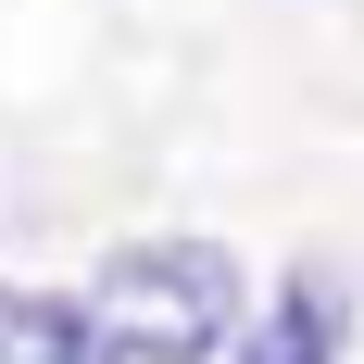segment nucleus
I'll use <instances>...</instances> for the list:
<instances>
[{"label":"nucleus","mask_w":364,"mask_h":364,"mask_svg":"<svg viewBox=\"0 0 364 364\" xmlns=\"http://www.w3.org/2000/svg\"><path fill=\"white\" fill-rule=\"evenodd\" d=\"M101 364H214L239 352V264L214 239H126L88 277Z\"/></svg>","instance_id":"obj_1"},{"label":"nucleus","mask_w":364,"mask_h":364,"mask_svg":"<svg viewBox=\"0 0 364 364\" xmlns=\"http://www.w3.org/2000/svg\"><path fill=\"white\" fill-rule=\"evenodd\" d=\"M0 364H101V327H88V301L0 277Z\"/></svg>","instance_id":"obj_2"},{"label":"nucleus","mask_w":364,"mask_h":364,"mask_svg":"<svg viewBox=\"0 0 364 364\" xmlns=\"http://www.w3.org/2000/svg\"><path fill=\"white\" fill-rule=\"evenodd\" d=\"M239 364H339V289L327 277H289L264 301V327L239 339Z\"/></svg>","instance_id":"obj_3"}]
</instances>
